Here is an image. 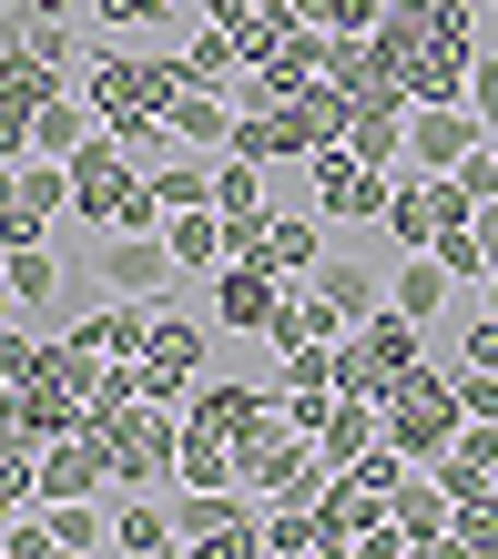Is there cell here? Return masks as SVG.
Here are the masks:
<instances>
[{
  "instance_id": "6da1fadb",
  "label": "cell",
  "mask_w": 498,
  "mask_h": 559,
  "mask_svg": "<svg viewBox=\"0 0 498 559\" xmlns=\"http://www.w3.org/2000/svg\"><path fill=\"white\" fill-rule=\"evenodd\" d=\"M82 427L112 457V499H122V488H183V407L132 397V407H92Z\"/></svg>"
},
{
  "instance_id": "7a4b0ae2",
  "label": "cell",
  "mask_w": 498,
  "mask_h": 559,
  "mask_svg": "<svg viewBox=\"0 0 498 559\" xmlns=\"http://www.w3.org/2000/svg\"><path fill=\"white\" fill-rule=\"evenodd\" d=\"M458 427H469V407H458V356L438 367V356H427V367H407L387 386V438L417 457V468H438V457L458 448Z\"/></svg>"
},
{
  "instance_id": "3957f363",
  "label": "cell",
  "mask_w": 498,
  "mask_h": 559,
  "mask_svg": "<svg viewBox=\"0 0 498 559\" xmlns=\"http://www.w3.org/2000/svg\"><path fill=\"white\" fill-rule=\"evenodd\" d=\"M183 51H103L92 61V103H103V122H153V112H174V92H183Z\"/></svg>"
},
{
  "instance_id": "277c9868",
  "label": "cell",
  "mask_w": 498,
  "mask_h": 559,
  "mask_svg": "<svg viewBox=\"0 0 498 559\" xmlns=\"http://www.w3.org/2000/svg\"><path fill=\"white\" fill-rule=\"evenodd\" d=\"M469 214H478V193L458 183V174H417V163H407V174H396V193H387V224H377V235H387L396 254H427L438 235H458Z\"/></svg>"
},
{
  "instance_id": "5b68a950",
  "label": "cell",
  "mask_w": 498,
  "mask_h": 559,
  "mask_svg": "<svg viewBox=\"0 0 498 559\" xmlns=\"http://www.w3.org/2000/svg\"><path fill=\"white\" fill-rule=\"evenodd\" d=\"M174 530L193 559H245L264 549V499L254 488H174Z\"/></svg>"
},
{
  "instance_id": "8992f818",
  "label": "cell",
  "mask_w": 498,
  "mask_h": 559,
  "mask_svg": "<svg viewBox=\"0 0 498 559\" xmlns=\"http://www.w3.org/2000/svg\"><path fill=\"white\" fill-rule=\"evenodd\" d=\"M306 193H316V214H325V224H387L396 174H377L356 143H325V153L306 163Z\"/></svg>"
},
{
  "instance_id": "52a82bcc",
  "label": "cell",
  "mask_w": 498,
  "mask_h": 559,
  "mask_svg": "<svg viewBox=\"0 0 498 559\" xmlns=\"http://www.w3.org/2000/svg\"><path fill=\"white\" fill-rule=\"evenodd\" d=\"M204 316L193 306H163L153 295V336H143V377H153V407H183L193 397V377H204Z\"/></svg>"
},
{
  "instance_id": "ba28073f",
  "label": "cell",
  "mask_w": 498,
  "mask_h": 559,
  "mask_svg": "<svg viewBox=\"0 0 498 559\" xmlns=\"http://www.w3.org/2000/svg\"><path fill=\"white\" fill-rule=\"evenodd\" d=\"M204 316L224 325V336H264L275 346V316H285V275H264V265H214V285H204Z\"/></svg>"
},
{
  "instance_id": "9c48e42d",
  "label": "cell",
  "mask_w": 498,
  "mask_h": 559,
  "mask_svg": "<svg viewBox=\"0 0 498 559\" xmlns=\"http://www.w3.org/2000/svg\"><path fill=\"white\" fill-rule=\"evenodd\" d=\"M478 143H488L478 103H417V112H407V163H417V174H458Z\"/></svg>"
},
{
  "instance_id": "30bf717a",
  "label": "cell",
  "mask_w": 498,
  "mask_h": 559,
  "mask_svg": "<svg viewBox=\"0 0 498 559\" xmlns=\"http://www.w3.org/2000/svg\"><path fill=\"white\" fill-rule=\"evenodd\" d=\"M72 163L61 153H11V235H42L51 214H72Z\"/></svg>"
},
{
  "instance_id": "8fae6325",
  "label": "cell",
  "mask_w": 498,
  "mask_h": 559,
  "mask_svg": "<svg viewBox=\"0 0 498 559\" xmlns=\"http://www.w3.org/2000/svg\"><path fill=\"white\" fill-rule=\"evenodd\" d=\"M245 265L306 285V275L325 265V214H316V204H275V214H264V254H245Z\"/></svg>"
},
{
  "instance_id": "7c38bea8",
  "label": "cell",
  "mask_w": 498,
  "mask_h": 559,
  "mask_svg": "<svg viewBox=\"0 0 498 559\" xmlns=\"http://www.w3.org/2000/svg\"><path fill=\"white\" fill-rule=\"evenodd\" d=\"M387 499H396V488H377L367 468H325V499H316V509H325V530H336V559L367 549V539L387 530Z\"/></svg>"
},
{
  "instance_id": "4fadbf2b",
  "label": "cell",
  "mask_w": 498,
  "mask_h": 559,
  "mask_svg": "<svg viewBox=\"0 0 498 559\" xmlns=\"http://www.w3.org/2000/svg\"><path fill=\"white\" fill-rule=\"evenodd\" d=\"M174 275L183 265H174V245H163V235H122V224L103 235V295H143V306H153Z\"/></svg>"
},
{
  "instance_id": "5bb4252c",
  "label": "cell",
  "mask_w": 498,
  "mask_h": 559,
  "mask_svg": "<svg viewBox=\"0 0 498 559\" xmlns=\"http://www.w3.org/2000/svg\"><path fill=\"white\" fill-rule=\"evenodd\" d=\"M387 519H396V539H407V549H448L458 499H448L438 468H407V478H396V499H387Z\"/></svg>"
},
{
  "instance_id": "9a60e30c",
  "label": "cell",
  "mask_w": 498,
  "mask_h": 559,
  "mask_svg": "<svg viewBox=\"0 0 498 559\" xmlns=\"http://www.w3.org/2000/svg\"><path fill=\"white\" fill-rule=\"evenodd\" d=\"M163 122H174L183 153H235V122H245V112H235V92H224V82H183Z\"/></svg>"
},
{
  "instance_id": "2e32d148",
  "label": "cell",
  "mask_w": 498,
  "mask_h": 559,
  "mask_svg": "<svg viewBox=\"0 0 498 559\" xmlns=\"http://www.w3.org/2000/svg\"><path fill=\"white\" fill-rule=\"evenodd\" d=\"M51 92H61L51 61H21V51H11V72H0V143H11V153H31V122H42Z\"/></svg>"
},
{
  "instance_id": "e0dca14e",
  "label": "cell",
  "mask_w": 498,
  "mask_h": 559,
  "mask_svg": "<svg viewBox=\"0 0 498 559\" xmlns=\"http://www.w3.org/2000/svg\"><path fill=\"white\" fill-rule=\"evenodd\" d=\"M448 295H458L448 254H396V265H387V306H396V316L438 325V316H448Z\"/></svg>"
},
{
  "instance_id": "ac0fdd59",
  "label": "cell",
  "mask_w": 498,
  "mask_h": 559,
  "mask_svg": "<svg viewBox=\"0 0 498 559\" xmlns=\"http://www.w3.org/2000/svg\"><path fill=\"white\" fill-rule=\"evenodd\" d=\"M163 245H174V265H183V275H214V265H235V224H224L214 204L174 214V224H163Z\"/></svg>"
},
{
  "instance_id": "d6986e66",
  "label": "cell",
  "mask_w": 498,
  "mask_h": 559,
  "mask_svg": "<svg viewBox=\"0 0 498 559\" xmlns=\"http://www.w3.org/2000/svg\"><path fill=\"white\" fill-rule=\"evenodd\" d=\"M92 133H103V103H92V92H72V82H61L51 92V103H42V122H31V153H61V163H72Z\"/></svg>"
},
{
  "instance_id": "ffe728a7",
  "label": "cell",
  "mask_w": 498,
  "mask_h": 559,
  "mask_svg": "<svg viewBox=\"0 0 498 559\" xmlns=\"http://www.w3.org/2000/svg\"><path fill=\"white\" fill-rule=\"evenodd\" d=\"M346 336V306L325 295L316 275L306 285H285V316H275V346H336Z\"/></svg>"
},
{
  "instance_id": "44dd1931",
  "label": "cell",
  "mask_w": 498,
  "mask_h": 559,
  "mask_svg": "<svg viewBox=\"0 0 498 559\" xmlns=\"http://www.w3.org/2000/svg\"><path fill=\"white\" fill-rule=\"evenodd\" d=\"M183 417H214V427H235V438H245L254 417H275V386H245V377H193Z\"/></svg>"
},
{
  "instance_id": "7402d4cb",
  "label": "cell",
  "mask_w": 498,
  "mask_h": 559,
  "mask_svg": "<svg viewBox=\"0 0 498 559\" xmlns=\"http://www.w3.org/2000/svg\"><path fill=\"white\" fill-rule=\"evenodd\" d=\"M0 275H11V306H21V316H51V295H61V265H51V245H42V235H11Z\"/></svg>"
},
{
  "instance_id": "603a6c76",
  "label": "cell",
  "mask_w": 498,
  "mask_h": 559,
  "mask_svg": "<svg viewBox=\"0 0 498 559\" xmlns=\"http://www.w3.org/2000/svg\"><path fill=\"white\" fill-rule=\"evenodd\" d=\"M316 285L346 306V325H367V316L387 306V275H377V254H325V265H316Z\"/></svg>"
},
{
  "instance_id": "cb8c5ba5",
  "label": "cell",
  "mask_w": 498,
  "mask_h": 559,
  "mask_svg": "<svg viewBox=\"0 0 498 559\" xmlns=\"http://www.w3.org/2000/svg\"><path fill=\"white\" fill-rule=\"evenodd\" d=\"M183 488H235V427L183 417Z\"/></svg>"
},
{
  "instance_id": "d4e9b609",
  "label": "cell",
  "mask_w": 498,
  "mask_h": 559,
  "mask_svg": "<svg viewBox=\"0 0 498 559\" xmlns=\"http://www.w3.org/2000/svg\"><path fill=\"white\" fill-rule=\"evenodd\" d=\"M183 72H193V82H224V92H235V82L254 72V61H245V41H235L224 21H204V31L183 41Z\"/></svg>"
},
{
  "instance_id": "484cf974",
  "label": "cell",
  "mask_w": 498,
  "mask_h": 559,
  "mask_svg": "<svg viewBox=\"0 0 498 559\" xmlns=\"http://www.w3.org/2000/svg\"><path fill=\"white\" fill-rule=\"evenodd\" d=\"M387 367H377V346H367V325H346V336H336V397H377L387 407Z\"/></svg>"
},
{
  "instance_id": "4316f807",
  "label": "cell",
  "mask_w": 498,
  "mask_h": 559,
  "mask_svg": "<svg viewBox=\"0 0 498 559\" xmlns=\"http://www.w3.org/2000/svg\"><path fill=\"white\" fill-rule=\"evenodd\" d=\"M346 143L377 163V174H407V112H356L346 122Z\"/></svg>"
},
{
  "instance_id": "83f0119b",
  "label": "cell",
  "mask_w": 498,
  "mask_h": 559,
  "mask_svg": "<svg viewBox=\"0 0 498 559\" xmlns=\"http://www.w3.org/2000/svg\"><path fill=\"white\" fill-rule=\"evenodd\" d=\"M275 356H285L275 397H336V346H275Z\"/></svg>"
},
{
  "instance_id": "f1b7e54d",
  "label": "cell",
  "mask_w": 498,
  "mask_h": 559,
  "mask_svg": "<svg viewBox=\"0 0 498 559\" xmlns=\"http://www.w3.org/2000/svg\"><path fill=\"white\" fill-rule=\"evenodd\" d=\"M458 559H498V488H478V499H458V530H448Z\"/></svg>"
},
{
  "instance_id": "f546056e",
  "label": "cell",
  "mask_w": 498,
  "mask_h": 559,
  "mask_svg": "<svg viewBox=\"0 0 498 559\" xmlns=\"http://www.w3.org/2000/svg\"><path fill=\"white\" fill-rule=\"evenodd\" d=\"M235 153H245V163H295V153H285V122H275V112H245V122H235Z\"/></svg>"
},
{
  "instance_id": "4dcf8cb0",
  "label": "cell",
  "mask_w": 498,
  "mask_h": 559,
  "mask_svg": "<svg viewBox=\"0 0 498 559\" xmlns=\"http://www.w3.org/2000/svg\"><path fill=\"white\" fill-rule=\"evenodd\" d=\"M448 356H458V367H498V306H478L469 325H458V346H448Z\"/></svg>"
},
{
  "instance_id": "1f68e13d",
  "label": "cell",
  "mask_w": 498,
  "mask_h": 559,
  "mask_svg": "<svg viewBox=\"0 0 498 559\" xmlns=\"http://www.w3.org/2000/svg\"><path fill=\"white\" fill-rule=\"evenodd\" d=\"M51 21H61V0H0V31H11V51H21V41H42Z\"/></svg>"
},
{
  "instance_id": "d6a6232c",
  "label": "cell",
  "mask_w": 498,
  "mask_h": 559,
  "mask_svg": "<svg viewBox=\"0 0 498 559\" xmlns=\"http://www.w3.org/2000/svg\"><path fill=\"white\" fill-rule=\"evenodd\" d=\"M163 11H193V0H92L103 31H132V21H163Z\"/></svg>"
},
{
  "instance_id": "836d02e7",
  "label": "cell",
  "mask_w": 498,
  "mask_h": 559,
  "mask_svg": "<svg viewBox=\"0 0 498 559\" xmlns=\"http://www.w3.org/2000/svg\"><path fill=\"white\" fill-rule=\"evenodd\" d=\"M31 377H42V336L11 325V336H0V386H31Z\"/></svg>"
},
{
  "instance_id": "e575fe53",
  "label": "cell",
  "mask_w": 498,
  "mask_h": 559,
  "mask_svg": "<svg viewBox=\"0 0 498 559\" xmlns=\"http://www.w3.org/2000/svg\"><path fill=\"white\" fill-rule=\"evenodd\" d=\"M458 407H469V417H498V367H458Z\"/></svg>"
},
{
  "instance_id": "d590c367",
  "label": "cell",
  "mask_w": 498,
  "mask_h": 559,
  "mask_svg": "<svg viewBox=\"0 0 498 559\" xmlns=\"http://www.w3.org/2000/svg\"><path fill=\"white\" fill-rule=\"evenodd\" d=\"M469 103H478V122L498 133V51H478V61H469Z\"/></svg>"
},
{
  "instance_id": "8d00e7d4",
  "label": "cell",
  "mask_w": 498,
  "mask_h": 559,
  "mask_svg": "<svg viewBox=\"0 0 498 559\" xmlns=\"http://www.w3.org/2000/svg\"><path fill=\"white\" fill-rule=\"evenodd\" d=\"M458 183H469V193H478V204H488V193H498V133H488V143H478L469 163H458Z\"/></svg>"
},
{
  "instance_id": "74e56055",
  "label": "cell",
  "mask_w": 498,
  "mask_h": 559,
  "mask_svg": "<svg viewBox=\"0 0 498 559\" xmlns=\"http://www.w3.org/2000/svg\"><path fill=\"white\" fill-rule=\"evenodd\" d=\"M295 427H306V438H325V417H336V397H275Z\"/></svg>"
},
{
  "instance_id": "f35d334b",
  "label": "cell",
  "mask_w": 498,
  "mask_h": 559,
  "mask_svg": "<svg viewBox=\"0 0 498 559\" xmlns=\"http://www.w3.org/2000/svg\"><path fill=\"white\" fill-rule=\"evenodd\" d=\"M478 295H488V306H498V265H488V285H478Z\"/></svg>"
},
{
  "instance_id": "ab89813d",
  "label": "cell",
  "mask_w": 498,
  "mask_h": 559,
  "mask_svg": "<svg viewBox=\"0 0 498 559\" xmlns=\"http://www.w3.org/2000/svg\"><path fill=\"white\" fill-rule=\"evenodd\" d=\"M204 11H214V0H204Z\"/></svg>"
}]
</instances>
